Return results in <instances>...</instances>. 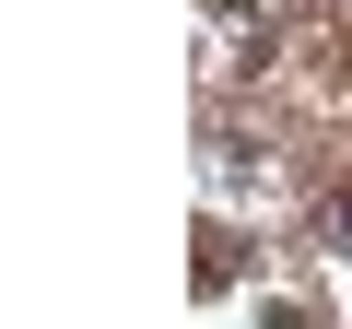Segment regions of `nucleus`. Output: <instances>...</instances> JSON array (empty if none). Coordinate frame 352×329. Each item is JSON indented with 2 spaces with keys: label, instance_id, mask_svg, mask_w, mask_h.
Wrapping results in <instances>:
<instances>
[{
  "label": "nucleus",
  "instance_id": "nucleus-1",
  "mask_svg": "<svg viewBox=\"0 0 352 329\" xmlns=\"http://www.w3.org/2000/svg\"><path fill=\"white\" fill-rule=\"evenodd\" d=\"M329 235H340V259H352V200H329Z\"/></svg>",
  "mask_w": 352,
  "mask_h": 329
}]
</instances>
